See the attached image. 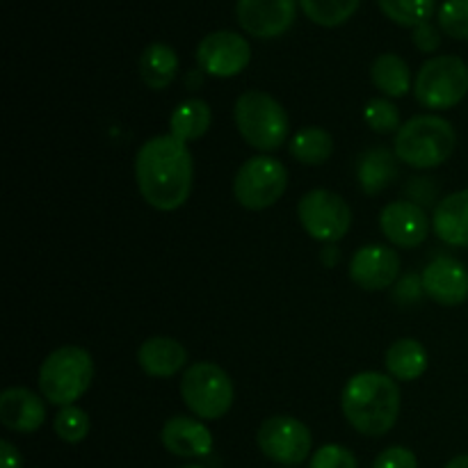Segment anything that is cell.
<instances>
[{
  "mask_svg": "<svg viewBox=\"0 0 468 468\" xmlns=\"http://www.w3.org/2000/svg\"><path fill=\"white\" fill-rule=\"evenodd\" d=\"M135 178L140 195L151 208L172 213L192 192L195 163L186 142L174 135H155L135 155Z\"/></svg>",
  "mask_w": 468,
  "mask_h": 468,
  "instance_id": "obj_1",
  "label": "cell"
},
{
  "mask_svg": "<svg viewBox=\"0 0 468 468\" xmlns=\"http://www.w3.org/2000/svg\"><path fill=\"white\" fill-rule=\"evenodd\" d=\"M400 387L391 375L359 373L341 393V410L347 423L366 437H384L400 416Z\"/></svg>",
  "mask_w": 468,
  "mask_h": 468,
  "instance_id": "obj_2",
  "label": "cell"
},
{
  "mask_svg": "<svg viewBox=\"0 0 468 468\" xmlns=\"http://www.w3.org/2000/svg\"><path fill=\"white\" fill-rule=\"evenodd\" d=\"M457 146V133L439 114H419L400 126L393 142L398 160L414 169H432L448 163Z\"/></svg>",
  "mask_w": 468,
  "mask_h": 468,
  "instance_id": "obj_3",
  "label": "cell"
},
{
  "mask_svg": "<svg viewBox=\"0 0 468 468\" xmlns=\"http://www.w3.org/2000/svg\"><path fill=\"white\" fill-rule=\"evenodd\" d=\"M233 119L242 140L251 149L263 154L282 149L291 135V119L286 108L268 91L250 90L238 96L233 105Z\"/></svg>",
  "mask_w": 468,
  "mask_h": 468,
  "instance_id": "obj_4",
  "label": "cell"
},
{
  "mask_svg": "<svg viewBox=\"0 0 468 468\" xmlns=\"http://www.w3.org/2000/svg\"><path fill=\"white\" fill-rule=\"evenodd\" d=\"M94 382V359L85 347L62 346L50 352L39 368V391L44 400L71 407Z\"/></svg>",
  "mask_w": 468,
  "mask_h": 468,
  "instance_id": "obj_5",
  "label": "cell"
},
{
  "mask_svg": "<svg viewBox=\"0 0 468 468\" xmlns=\"http://www.w3.org/2000/svg\"><path fill=\"white\" fill-rule=\"evenodd\" d=\"M181 398L197 419L218 420L231 410L236 388L227 370L213 361H199L183 370Z\"/></svg>",
  "mask_w": 468,
  "mask_h": 468,
  "instance_id": "obj_6",
  "label": "cell"
},
{
  "mask_svg": "<svg viewBox=\"0 0 468 468\" xmlns=\"http://www.w3.org/2000/svg\"><path fill=\"white\" fill-rule=\"evenodd\" d=\"M414 94L430 110H451L468 94V64L457 55H437L419 69Z\"/></svg>",
  "mask_w": 468,
  "mask_h": 468,
  "instance_id": "obj_7",
  "label": "cell"
},
{
  "mask_svg": "<svg viewBox=\"0 0 468 468\" xmlns=\"http://www.w3.org/2000/svg\"><path fill=\"white\" fill-rule=\"evenodd\" d=\"M288 187V169L282 160L254 155L245 160L233 178V197L247 210H265L277 204Z\"/></svg>",
  "mask_w": 468,
  "mask_h": 468,
  "instance_id": "obj_8",
  "label": "cell"
},
{
  "mask_svg": "<svg viewBox=\"0 0 468 468\" xmlns=\"http://www.w3.org/2000/svg\"><path fill=\"white\" fill-rule=\"evenodd\" d=\"M302 227L315 240L334 245L347 236L352 227V210L341 195L332 190H311L297 204Z\"/></svg>",
  "mask_w": 468,
  "mask_h": 468,
  "instance_id": "obj_9",
  "label": "cell"
},
{
  "mask_svg": "<svg viewBox=\"0 0 468 468\" xmlns=\"http://www.w3.org/2000/svg\"><path fill=\"white\" fill-rule=\"evenodd\" d=\"M261 452L268 460L283 466H297L306 462L314 448V434L302 420L292 416H272L263 420L256 434Z\"/></svg>",
  "mask_w": 468,
  "mask_h": 468,
  "instance_id": "obj_10",
  "label": "cell"
},
{
  "mask_svg": "<svg viewBox=\"0 0 468 468\" xmlns=\"http://www.w3.org/2000/svg\"><path fill=\"white\" fill-rule=\"evenodd\" d=\"M197 62L208 76L233 78L250 67L251 46L238 32H210L197 46Z\"/></svg>",
  "mask_w": 468,
  "mask_h": 468,
  "instance_id": "obj_11",
  "label": "cell"
},
{
  "mask_svg": "<svg viewBox=\"0 0 468 468\" xmlns=\"http://www.w3.org/2000/svg\"><path fill=\"white\" fill-rule=\"evenodd\" d=\"M236 16L242 30L256 39L286 35L297 16V0H238Z\"/></svg>",
  "mask_w": 468,
  "mask_h": 468,
  "instance_id": "obj_12",
  "label": "cell"
},
{
  "mask_svg": "<svg viewBox=\"0 0 468 468\" xmlns=\"http://www.w3.org/2000/svg\"><path fill=\"white\" fill-rule=\"evenodd\" d=\"M379 229L388 242L402 250L423 245L430 233V218L414 201H391L379 213Z\"/></svg>",
  "mask_w": 468,
  "mask_h": 468,
  "instance_id": "obj_13",
  "label": "cell"
},
{
  "mask_svg": "<svg viewBox=\"0 0 468 468\" xmlns=\"http://www.w3.org/2000/svg\"><path fill=\"white\" fill-rule=\"evenodd\" d=\"M423 292L441 306H457L468 300V268L452 256H437L420 274Z\"/></svg>",
  "mask_w": 468,
  "mask_h": 468,
  "instance_id": "obj_14",
  "label": "cell"
},
{
  "mask_svg": "<svg viewBox=\"0 0 468 468\" xmlns=\"http://www.w3.org/2000/svg\"><path fill=\"white\" fill-rule=\"evenodd\" d=\"M400 274V256L384 245H368L355 251L350 261V279L364 291H384Z\"/></svg>",
  "mask_w": 468,
  "mask_h": 468,
  "instance_id": "obj_15",
  "label": "cell"
},
{
  "mask_svg": "<svg viewBox=\"0 0 468 468\" xmlns=\"http://www.w3.org/2000/svg\"><path fill=\"white\" fill-rule=\"evenodd\" d=\"M160 441L172 455L195 460V457H206L213 452V434L201 420L190 419V416H172L163 425Z\"/></svg>",
  "mask_w": 468,
  "mask_h": 468,
  "instance_id": "obj_16",
  "label": "cell"
},
{
  "mask_svg": "<svg viewBox=\"0 0 468 468\" xmlns=\"http://www.w3.org/2000/svg\"><path fill=\"white\" fill-rule=\"evenodd\" d=\"M46 405L30 388L12 387L0 393V423L12 432L30 434L44 425Z\"/></svg>",
  "mask_w": 468,
  "mask_h": 468,
  "instance_id": "obj_17",
  "label": "cell"
},
{
  "mask_svg": "<svg viewBox=\"0 0 468 468\" xmlns=\"http://www.w3.org/2000/svg\"><path fill=\"white\" fill-rule=\"evenodd\" d=\"M137 364L151 378H174L187 364V350L183 343L169 336L146 338L137 350Z\"/></svg>",
  "mask_w": 468,
  "mask_h": 468,
  "instance_id": "obj_18",
  "label": "cell"
},
{
  "mask_svg": "<svg viewBox=\"0 0 468 468\" xmlns=\"http://www.w3.org/2000/svg\"><path fill=\"white\" fill-rule=\"evenodd\" d=\"M432 229L451 247H468V190L443 197L432 215Z\"/></svg>",
  "mask_w": 468,
  "mask_h": 468,
  "instance_id": "obj_19",
  "label": "cell"
},
{
  "mask_svg": "<svg viewBox=\"0 0 468 468\" xmlns=\"http://www.w3.org/2000/svg\"><path fill=\"white\" fill-rule=\"evenodd\" d=\"M178 73V55L169 44L155 41L140 55V78L149 90L160 91L174 82Z\"/></svg>",
  "mask_w": 468,
  "mask_h": 468,
  "instance_id": "obj_20",
  "label": "cell"
},
{
  "mask_svg": "<svg viewBox=\"0 0 468 468\" xmlns=\"http://www.w3.org/2000/svg\"><path fill=\"white\" fill-rule=\"evenodd\" d=\"M398 176V155L396 151H388L378 146V149L366 151L359 158L356 167V178L359 187L366 195H378L384 187L391 186Z\"/></svg>",
  "mask_w": 468,
  "mask_h": 468,
  "instance_id": "obj_21",
  "label": "cell"
},
{
  "mask_svg": "<svg viewBox=\"0 0 468 468\" xmlns=\"http://www.w3.org/2000/svg\"><path fill=\"white\" fill-rule=\"evenodd\" d=\"M388 375L398 382H414L428 370V352L414 338H400L384 355Z\"/></svg>",
  "mask_w": 468,
  "mask_h": 468,
  "instance_id": "obj_22",
  "label": "cell"
},
{
  "mask_svg": "<svg viewBox=\"0 0 468 468\" xmlns=\"http://www.w3.org/2000/svg\"><path fill=\"white\" fill-rule=\"evenodd\" d=\"M213 112L210 105L201 99H187L176 105V110L169 117V135L181 142H195L208 133Z\"/></svg>",
  "mask_w": 468,
  "mask_h": 468,
  "instance_id": "obj_23",
  "label": "cell"
},
{
  "mask_svg": "<svg viewBox=\"0 0 468 468\" xmlns=\"http://www.w3.org/2000/svg\"><path fill=\"white\" fill-rule=\"evenodd\" d=\"M370 78H373V85L391 99L407 96L411 90L410 67L396 53H382L379 58H375L373 67H370Z\"/></svg>",
  "mask_w": 468,
  "mask_h": 468,
  "instance_id": "obj_24",
  "label": "cell"
},
{
  "mask_svg": "<svg viewBox=\"0 0 468 468\" xmlns=\"http://www.w3.org/2000/svg\"><path fill=\"white\" fill-rule=\"evenodd\" d=\"M334 154V137L320 126H306L291 140V155L302 165H323Z\"/></svg>",
  "mask_w": 468,
  "mask_h": 468,
  "instance_id": "obj_25",
  "label": "cell"
},
{
  "mask_svg": "<svg viewBox=\"0 0 468 468\" xmlns=\"http://www.w3.org/2000/svg\"><path fill=\"white\" fill-rule=\"evenodd\" d=\"M361 0H300V7L315 26L338 27L355 16Z\"/></svg>",
  "mask_w": 468,
  "mask_h": 468,
  "instance_id": "obj_26",
  "label": "cell"
},
{
  "mask_svg": "<svg viewBox=\"0 0 468 468\" xmlns=\"http://www.w3.org/2000/svg\"><path fill=\"white\" fill-rule=\"evenodd\" d=\"M384 16L405 27H416L430 21L437 12V0H378Z\"/></svg>",
  "mask_w": 468,
  "mask_h": 468,
  "instance_id": "obj_27",
  "label": "cell"
},
{
  "mask_svg": "<svg viewBox=\"0 0 468 468\" xmlns=\"http://www.w3.org/2000/svg\"><path fill=\"white\" fill-rule=\"evenodd\" d=\"M53 430L64 443H80L85 441L87 434H90L91 420L90 416H87V411L80 410V407H62L59 414L55 416Z\"/></svg>",
  "mask_w": 468,
  "mask_h": 468,
  "instance_id": "obj_28",
  "label": "cell"
},
{
  "mask_svg": "<svg viewBox=\"0 0 468 468\" xmlns=\"http://www.w3.org/2000/svg\"><path fill=\"white\" fill-rule=\"evenodd\" d=\"M364 119L375 133L388 135L400 131V110L388 99H370L364 108Z\"/></svg>",
  "mask_w": 468,
  "mask_h": 468,
  "instance_id": "obj_29",
  "label": "cell"
},
{
  "mask_svg": "<svg viewBox=\"0 0 468 468\" xmlns=\"http://www.w3.org/2000/svg\"><path fill=\"white\" fill-rule=\"evenodd\" d=\"M439 27L452 39L468 41V0H443L439 7Z\"/></svg>",
  "mask_w": 468,
  "mask_h": 468,
  "instance_id": "obj_30",
  "label": "cell"
},
{
  "mask_svg": "<svg viewBox=\"0 0 468 468\" xmlns=\"http://www.w3.org/2000/svg\"><path fill=\"white\" fill-rule=\"evenodd\" d=\"M309 468H356V457L347 448L329 443L314 452Z\"/></svg>",
  "mask_w": 468,
  "mask_h": 468,
  "instance_id": "obj_31",
  "label": "cell"
},
{
  "mask_svg": "<svg viewBox=\"0 0 468 468\" xmlns=\"http://www.w3.org/2000/svg\"><path fill=\"white\" fill-rule=\"evenodd\" d=\"M373 468H419V460L410 448L391 446L384 452H379Z\"/></svg>",
  "mask_w": 468,
  "mask_h": 468,
  "instance_id": "obj_32",
  "label": "cell"
},
{
  "mask_svg": "<svg viewBox=\"0 0 468 468\" xmlns=\"http://www.w3.org/2000/svg\"><path fill=\"white\" fill-rule=\"evenodd\" d=\"M411 37H414V44L420 53H434L441 46V35H439V30L430 21L416 26Z\"/></svg>",
  "mask_w": 468,
  "mask_h": 468,
  "instance_id": "obj_33",
  "label": "cell"
},
{
  "mask_svg": "<svg viewBox=\"0 0 468 468\" xmlns=\"http://www.w3.org/2000/svg\"><path fill=\"white\" fill-rule=\"evenodd\" d=\"M0 468H21V452L7 439L0 441Z\"/></svg>",
  "mask_w": 468,
  "mask_h": 468,
  "instance_id": "obj_34",
  "label": "cell"
},
{
  "mask_svg": "<svg viewBox=\"0 0 468 468\" xmlns=\"http://www.w3.org/2000/svg\"><path fill=\"white\" fill-rule=\"evenodd\" d=\"M419 282V279L416 277H405L402 279L400 283H398V300H416V297L420 295V288H423V283H420V286H414L411 288V283H416Z\"/></svg>",
  "mask_w": 468,
  "mask_h": 468,
  "instance_id": "obj_35",
  "label": "cell"
},
{
  "mask_svg": "<svg viewBox=\"0 0 468 468\" xmlns=\"http://www.w3.org/2000/svg\"><path fill=\"white\" fill-rule=\"evenodd\" d=\"M446 468H468V455H457L448 462Z\"/></svg>",
  "mask_w": 468,
  "mask_h": 468,
  "instance_id": "obj_36",
  "label": "cell"
},
{
  "mask_svg": "<svg viewBox=\"0 0 468 468\" xmlns=\"http://www.w3.org/2000/svg\"><path fill=\"white\" fill-rule=\"evenodd\" d=\"M323 254H324V263H332V265L336 263V254H338L336 247H327V250H324Z\"/></svg>",
  "mask_w": 468,
  "mask_h": 468,
  "instance_id": "obj_37",
  "label": "cell"
},
{
  "mask_svg": "<svg viewBox=\"0 0 468 468\" xmlns=\"http://www.w3.org/2000/svg\"><path fill=\"white\" fill-rule=\"evenodd\" d=\"M181 468H206V466H199V464H187V466H181Z\"/></svg>",
  "mask_w": 468,
  "mask_h": 468,
  "instance_id": "obj_38",
  "label": "cell"
}]
</instances>
